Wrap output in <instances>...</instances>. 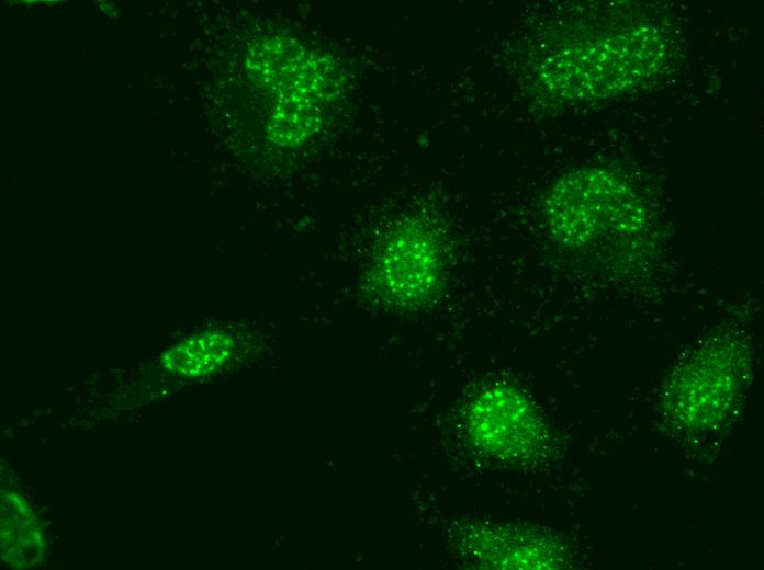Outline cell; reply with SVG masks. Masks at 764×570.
Listing matches in <instances>:
<instances>
[{
    "label": "cell",
    "instance_id": "6da1fadb",
    "mask_svg": "<svg viewBox=\"0 0 764 570\" xmlns=\"http://www.w3.org/2000/svg\"><path fill=\"white\" fill-rule=\"evenodd\" d=\"M249 73L265 95L266 135L283 148L308 141L342 91V73L332 56L286 34H269L247 57Z\"/></svg>",
    "mask_w": 764,
    "mask_h": 570
},
{
    "label": "cell",
    "instance_id": "7a4b0ae2",
    "mask_svg": "<svg viewBox=\"0 0 764 570\" xmlns=\"http://www.w3.org/2000/svg\"><path fill=\"white\" fill-rule=\"evenodd\" d=\"M550 235L568 248L627 246L645 228V209L634 190L602 168L562 175L544 202Z\"/></svg>",
    "mask_w": 764,
    "mask_h": 570
},
{
    "label": "cell",
    "instance_id": "3957f363",
    "mask_svg": "<svg viewBox=\"0 0 764 570\" xmlns=\"http://www.w3.org/2000/svg\"><path fill=\"white\" fill-rule=\"evenodd\" d=\"M750 349L740 338L707 339L679 361L663 388L662 408L678 429L701 432L730 418L751 371Z\"/></svg>",
    "mask_w": 764,
    "mask_h": 570
},
{
    "label": "cell",
    "instance_id": "277c9868",
    "mask_svg": "<svg viewBox=\"0 0 764 570\" xmlns=\"http://www.w3.org/2000/svg\"><path fill=\"white\" fill-rule=\"evenodd\" d=\"M464 425L475 448L508 464L537 460L549 444V430L536 406L518 388L492 385L468 404Z\"/></svg>",
    "mask_w": 764,
    "mask_h": 570
},
{
    "label": "cell",
    "instance_id": "5b68a950",
    "mask_svg": "<svg viewBox=\"0 0 764 570\" xmlns=\"http://www.w3.org/2000/svg\"><path fill=\"white\" fill-rule=\"evenodd\" d=\"M446 255L437 230L418 218L397 224L383 241L371 269L381 298L396 307L420 306L437 294Z\"/></svg>",
    "mask_w": 764,
    "mask_h": 570
},
{
    "label": "cell",
    "instance_id": "8992f818",
    "mask_svg": "<svg viewBox=\"0 0 764 570\" xmlns=\"http://www.w3.org/2000/svg\"><path fill=\"white\" fill-rule=\"evenodd\" d=\"M459 542L467 559L485 569H558L569 557L549 533L513 525L476 524L462 531Z\"/></svg>",
    "mask_w": 764,
    "mask_h": 570
},
{
    "label": "cell",
    "instance_id": "52a82bcc",
    "mask_svg": "<svg viewBox=\"0 0 764 570\" xmlns=\"http://www.w3.org/2000/svg\"><path fill=\"white\" fill-rule=\"evenodd\" d=\"M46 542L40 520L29 502L16 491L1 490V558L14 569L42 563Z\"/></svg>",
    "mask_w": 764,
    "mask_h": 570
},
{
    "label": "cell",
    "instance_id": "ba28073f",
    "mask_svg": "<svg viewBox=\"0 0 764 570\" xmlns=\"http://www.w3.org/2000/svg\"><path fill=\"white\" fill-rule=\"evenodd\" d=\"M234 340L222 330L203 331L186 338L161 357V365L170 373L199 378L218 371L231 358Z\"/></svg>",
    "mask_w": 764,
    "mask_h": 570
}]
</instances>
